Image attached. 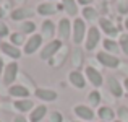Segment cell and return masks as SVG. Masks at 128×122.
I'll use <instances>...</instances> for the list:
<instances>
[{
	"mask_svg": "<svg viewBox=\"0 0 128 122\" xmlns=\"http://www.w3.org/2000/svg\"><path fill=\"white\" fill-rule=\"evenodd\" d=\"M86 25H84V20L83 18H75L73 21V28H72V39L73 42L78 46V44L83 42V39L86 38Z\"/></svg>",
	"mask_w": 128,
	"mask_h": 122,
	"instance_id": "obj_2",
	"label": "cell"
},
{
	"mask_svg": "<svg viewBox=\"0 0 128 122\" xmlns=\"http://www.w3.org/2000/svg\"><path fill=\"white\" fill-rule=\"evenodd\" d=\"M55 12H57V7L52 2H44V3H39L38 5V13L42 16H50Z\"/></svg>",
	"mask_w": 128,
	"mask_h": 122,
	"instance_id": "obj_18",
	"label": "cell"
},
{
	"mask_svg": "<svg viewBox=\"0 0 128 122\" xmlns=\"http://www.w3.org/2000/svg\"><path fill=\"white\" fill-rule=\"evenodd\" d=\"M0 50H2L5 55H8L10 59L16 60L21 57V50H20V47L13 46L12 42H0Z\"/></svg>",
	"mask_w": 128,
	"mask_h": 122,
	"instance_id": "obj_10",
	"label": "cell"
},
{
	"mask_svg": "<svg viewBox=\"0 0 128 122\" xmlns=\"http://www.w3.org/2000/svg\"><path fill=\"white\" fill-rule=\"evenodd\" d=\"M100 122H104V120H100Z\"/></svg>",
	"mask_w": 128,
	"mask_h": 122,
	"instance_id": "obj_44",
	"label": "cell"
},
{
	"mask_svg": "<svg viewBox=\"0 0 128 122\" xmlns=\"http://www.w3.org/2000/svg\"><path fill=\"white\" fill-rule=\"evenodd\" d=\"M47 114V106L46 104H39L38 107H34V109L31 111V114H29V122H41L44 117H46Z\"/></svg>",
	"mask_w": 128,
	"mask_h": 122,
	"instance_id": "obj_16",
	"label": "cell"
},
{
	"mask_svg": "<svg viewBox=\"0 0 128 122\" xmlns=\"http://www.w3.org/2000/svg\"><path fill=\"white\" fill-rule=\"evenodd\" d=\"M10 42H12L13 46H16V47H20V46H23V44H26L24 34H23V33H13V34H10Z\"/></svg>",
	"mask_w": 128,
	"mask_h": 122,
	"instance_id": "obj_25",
	"label": "cell"
},
{
	"mask_svg": "<svg viewBox=\"0 0 128 122\" xmlns=\"http://www.w3.org/2000/svg\"><path fill=\"white\" fill-rule=\"evenodd\" d=\"M88 101H89L91 107H94V106H99V103H100V93H99L97 90L91 91V93L88 94Z\"/></svg>",
	"mask_w": 128,
	"mask_h": 122,
	"instance_id": "obj_26",
	"label": "cell"
},
{
	"mask_svg": "<svg viewBox=\"0 0 128 122\" xmlns=\"http://www.w3.org/2000/svg\"><path fill=\"white\" fill-rule=\"evenodd\" d=\"M13 106H15V109H18L20 112H28V111H31L32 107H34V104H32L31 99H16L15 103H13Z\"/></svg>",
	"mask_w": 128,
	"mask_h": 122,
	"instance_id": "obj_20",
	"label": "cell"
},
{
	"mask_svg": "<svg viewBox=\"0 0 128 122\" xmlns=\"http://www.w3.org/2000/svg\"><path fill=\"white\" fill-rule=\"evenodd\" d=\"M97 116H99L100 120L109 122V120H114V117H115V112L112 111V107L102 106V107H99V111H97Z\"/></svg>",
	"mask_w": 128,
	"mask_h": 122,
	"instance_id": "obj_21",
	"label": "cell"
},
{
	"mask_svg": "<svg viewBox=\"0 0 128 122\" xmlns=\"http://www.w3.org/2000/svg\"><path fill=\"white\" fill-rule=\"evenodd\" d=\"M36 31V25L32 21H24L21 25V33L23 34H34Z\"/></svg>",
	"mask_w": 128,
	"mask_h": 122,
	"instance_id": "obj_27",
	"label": "cell"
},
{
	"mask_svg": "<svg viewBox=\"0 0 128 122\" xmlns=\"http://www.w3.org/2000/svg\"><path fill=\"white\" fill-rule=\"evenodd\" d=\"M118 116H120V120L122 122H128V109L126 107H120L118 109Z\"/></svg>",
	"mask_w": 128,
	"mask_h": 122,
	"instance_id": "obj_30",
	"label": "cell"
},
{
	"mask_svg": "<svg viewBox=\"0 0 128 122\" xmlns=\"http://www.w3.org/2000/svg\"><path fill=\"white\" fill-rule=\"evenodd\" d=\"M63 47V42L60 39H52L41 49V59L42 60H50L54 59V55L58 54V50Z\"/></svg>",
	"mask_w": 128,
	"mask_h": 122,
	"instance_id": "obj_1",
	"label": "cell"
},
{
	"mask_svg": "<svg viewBox=\"0 0 128 122\" xmlns=\"http://www.w3.org/2000/svg\"><path fill=\"white\" fill-rule=\"evenodd\" d=\"M75 122H81V120H75Z\"/></svg>",
	"mask_w": 128,
	"mask_h": 122,
	"instance_id": "obj_42",
	"label": "cell"
},
{
	"mask_svg": "<svg viewBox=\"0 0 128 122\" xmlns=\"http://www.w3.org/2000/svg\"><path fill=\"white\" fill-rule=\"evenodd\" d=\"M18 3H26V0H16Z\"/></svg>",
	"mask_w": 128,
	"mask_h": 122,
	"instance_id": "obj_40",
	"label": "cell"
},
{
	"mask_svg": "<svg viewBox=\"0 0 128 122\" xmlns=\"http://www.w3.org/2000/svg\"><path fill=\"white\" fill-rule=\"evenodd\" d=\"M114 122H122V120H114Z\"/></svg>",
	"mask_w": 128,
	"mask_h": 122,
	"instance_id": "obj_41",
	"label": "cell"
},
{
	"mask_svg": "<svg viewBox=\"0 0 128 122\" xmlns=\"http://www.w3.org/2000/svg\"><path fill=\"white\" fill-rule=\"evenodd\" d=\"M42 41H44V38L41 34H31V38L26 41L23 52H24L26 55H32V54H34L36 50H39V47L42 46Z\"/></svg>",
	"mask_w": 128,
	"mask_h": 122,
	"instance_id": "obj_6",
	"label": "cell"
},
{
	"mask_svg": "<svg viewBox=\"0 0 128 122\" xmlns=\"http://www.w3.org/2000/svg\"><path fill=\"white\" fill-rule=\"evenodd\" d=\"M18 64L13 60V62H10L8 65H5V70H3V83L6 85V86H12L13 81L16 80V77H18Z\"/></svg>",
	"mask_w": 128,
	"mask_h": 122,
	"instance_id": "obj_5",
	"label": "cell"
},
{
	"mask_svg": "<svg viewBox=\"0 0 128 122\" xmlns=\"http://www.w3.org/2000/svg\"><path fill=\"white\" fill-rule=\"evenodd\" d=\"M123 88H125V90H126V93H128V78L123 80Z\"/></svg>",
	"mask_w": 128,
	"mask_h": 122,
	"instance_id": "obj_37",
	"label": "cell"
},
{
	"mask_svg": "<svg viewBox=\"0 0 128 122\" xmlns=\"http://www.w3.org/2000/svg\"><path fill=\"white\" fill-rule=\"evenodd\" d=\"M72 28H73V25H72V21H70L68 18H62L58 21V29H57V34H58V38L60 41H63V39H68L70 36H72Z\"/></svg>",
	"mask_w": 128,
	"mask_h": 122,
	"instance_id": "obj_8",
	"label": "cell"
},
{
	"mask_svg": "<svg viewBox=\"0 0 128 122\" xmlns=\"http://www.w3.org/2000/svg\"><path fill=\"white\" fill-rule=\"evenodd\" d=\"M3 70H5V64H3V59L0 57V77H3Z\"/></svg>",
	"mask_w": 128,
	"mask_h": 122,
	"instance_id": "obj_36",
	"label": "cell"
},
{
	"mask_svg": "<svg viewBox=\"0 0 128 122\" xmlns=\"http://www.w3.org/2000/svg\"><path fill=\"white\" fill-rule=\"evenodd\" d=\"M55 31L57 29H55V25H54L52 20H46V21L42 23V26H41V36L42 38L52 41V38L55 36Z\"/></svg>",
	"mask_w": 128,
	"mask_h": 122,
	"instance_id": "obj_14",
	"label": "cell"
},
{
	"mask_svg": "<svg viewBox=\"0 0 128 122\" xmlns=\"http://www.w3.org/2000/svg\"><path fill=\"white\" fill-rule=\"evenodd\" d=\"M118 46H120V49L123 50V54L128 55V34H120Z\"/></svg>",
	"mask_w": 128,
	"mask_h": 122,
	"instance_id": "obj_28",
	"label": "cell"
},
{
	"mask_svg": "<svg viewBox=\"0 0 128 122\" xmlns=\"http://www.w3.org/2000/svg\"><path fill=\"white\" fill-rule=\"evenodd\" d=\"M125 28L128 29V15H126V18H125Z\"/></svg>",
	"mask_w": 128,
	"mask_h": 122,
	"instance_id": "obj_39",
	"label": "cell"
},
{
	"mask_svg": "<svg viewBox=\"0 0 128 122\" xmlns=\"http://www.w3.org/2000/svg\"><path fill=\"white\" fill-rule=\"evenodd\" d=\"M5 36H10V31H8V26L5 23L0 21V38H5Z\"/></svg>",
	"mask_w": 128,
	"mask_h": 122,
	"instance_id": "obj_32",
	"label": "cell"
},
{
	"mask_svg": "<svg viewBox=\"0 0 128 122\" xmlns=\"http://www.w3.org/2000/svg\"><path fill=\"white\" fill-rule=\"evenodd\" d=\"M84 75H86V80L89 81V83L92 85L94 88L102 86V83H104V77H102V73H100L97 69H94V67L88 65L86 69H84Z\"/></svg>",
	"mask_w": 128,
	"mask_h": 122,
	"instance_id": "obj_4",
	"label": "cell"
},
{
	"mask_svg": "<svg viewBox=\"0 0 128 122\" xmlns=\"http://www.w3.org/2000/svg\"><path fill=\"white\" fill-rule=\"evenodd\" d=\"M73 112H75L80 119H83V120H92L94 116H96L94 111H92V107H91V106H84V104L75 106V107H73Z\"/></svg>",
	"mask_w": 128,
	"mask_h": 122,
	"instance_id": "obj_9",
	"label": "cell"
},
{
	"mask_svg": "<svg viewBox=\"0 0 128 122\" xmlns=\"http://www.w3.org/2000/svg\"><path fill=\"white\" fill-rule=\"evenodd\" d=\"M63 117L62 114L58 112V111H54V112H50V122H62Z\"/></svg>",
	"mask_w": 128,
	"mask_h": 122,
	"instance_id": "obj_31",
	"label": "cell"
},
{
	"mask_svg": "<svg viewBox=\"0 0 128 122\" xmlns=\"http://www.w3.org/2000/svg\"><path fill=\"white\" fill-rule=\"evenodd\" d=\"M96 59L99 60L100 65L107 67V69H117V67L120 65V60L117 55H114V54H109L106 52V50H100V52H97Z\"/></svg>",
	"mask_w": 128,
	"mask_h": 122,
	"instance_id": "obj_3",
	"label": "cell"
},
{
	"mask_svg": "<svg viewBox=\"0 0 128 122\" xmlns=\"http://www.w3.org/2000/svg\"><path fill=\"white\" fill-rule=\"evenodd\" d=\"M117 10L122 15H128V2L126 0H118L117 2Z\"/></svg>",
	"mask_w": 128,
	"mask_h": 122,
	"instance_id": "obj_29",
	"label": "cell"
},
{
	"mask_svg": "<svg viewBox=\"0 0 128 122\" xmlns=\"http://www.w3.org/2000/svg\"><path fill=\"white\" fill-rule=\"evenodd\" d=\"M75 55H76V57H75V60H73V64H75V65H80V64H81V52L78 50Z\"/></svg>",
	"mask_w": 128,
	"mask_h": 122,
	"instance_id": "obj_33",
	"label": "cell"
},
{
	"mask_svg": "<svg viewBox=\"0 0 128 122\" xmlns=\"http://www.w3.org/2000/svg\"><path fill=\"white\" fill-rule=\"evenodd\" d=\"M62 3H63L65 12L68 13L70 16L78 15V2H76V0H62Z\"/></svg>",
	"mask_w": 128,
	"mask_h": 122,
	"instance_id": "obj_23",
	"label": "cell"
},
{
	"mask_svg": "<svg viewBox=\"0 0 128 122\" xmlns=\"http://www.w3.org/2000/svg\"><path fill=\"white\" fill-rule=\"evenodd\" d=\"M3 15H5V10H3V8H2V7H0V20H2V18H3Z\"/></svg>",
	"mask_w": 128,
	"mask_h": 122,
	"instance_id": "obj_38",
	"label": "cell"
},
{
	"mask_svg": "<svg viewBox=\"0 0 128 122\" xmlns=\"http://www.w3.org/2000/svg\"><path fill=\"white\" fill-rule=\"evenodd\" d=\"M8 94L13 98H18V99H28L29 96V90L23 85H12L8 88Z\"/></svg>",
	"mask_w": 128,
	"mask_h": 122,
	"instance_id": "obj_12",
	"label": "cell"
},
{
	"mask_svg": "<svg viewBox=\"0 0 128 122\" xmlns=\"http://www.w3.org/2000/svg\"><path fill=\"white\" fill-rule=\"evenodd\" d=\"M32 12L29 8H15L12 12V20L13 21H21V20H26V16H31Z\"/></svg>",
	"mask_w": 128,
	"mask_h": 122,
	"instance_id": "obj_19",
	"label": "cell"
},
{
	"mask_svg": "<svg viewBox=\"0 0 128 122\" xmlns=\"http://www.w3.org/2000/svg\"><path fill=\"white\" fill-rule=\"evenodd\" d=\"M68 80H70V83H72L75 88H78V90H83V88L86 86V77L83 75L81 72H78V70L70 72Z\"/></svg>",
	"mask_w": 128,
	"mask_h": 122,
	"instance_id": "obj_13",
	"label": "cell"
},
{
	"mask_svg": "<svg viewBox=\"0 0 128 122\" xmlns=\"http://www.w3.org/2000/svg\"><path fill=\"white\" fill-rule=\"evenodd\" d=\"M78 5H83V7H89V3H92V0H76Z\"/></svg>",
	"mask_w": 128,
	"mask_h": 122,
	"instance_id": "obj_34",
	"label": "cell"
},
{
	"mask_svg": "<svg viewBox=\"0 0 128 122\" xmlns=\"http://www.w3.org/2000/svg\"><path fill=\"white\" fill-rule=\"evenodd\" d=\"M34 94H36V98H39V99H42V101H47V103H49V101H55L57 96H58L54 90H47V88H38V90L34 91Z\"/></svg>",
	"mask_w": 128,
	"mask_h": 122,
	"instance_id": "obj_15",
	"label": "cell"
},
{
	"mask_svg": "<svg viewBox=\"0 0 128 122\" xmlns=\"http://www.w3.org/2000/svg\"><path fill=\"white\" fill-rule=\"evenodd\" d=\"M99 26H100V29H102L107 36H110V38H114V36L118 34V28H117L109 18H104V16L99 18Z\"/></svg>",
	"mask_w": 128,
	"mask_h": 122,
	"instance_id": "obj_11",
	"label": "cell"
},
{
	"mask_svg": "<svg viewBox=\"0 0 128 122\" xmlns=\"http://www.w3.org/2000/svg\"><path fill=\"white\" fill-rule=\"evenodd\" d=\"M107 85H109L110 93H112L115 98H122L123 96V86L117 81L115 77H109V78H107Z\"/></svg>",
	"mask_w": 128,
	"mask_h": 122,
	"instance_id": "obj_17",
	"label": "cell"
},
{
	"mask_svg": "<svg viewBox=\"0 0 128 122\" xmlns=\"http://www.w3.org/2000/svg\"><path fill=\"white\" fill-rule=\"evenodd\" d=\"M99 41H100V31H99V28H96V26H91L89 29H88V33H86V49L88 50H94L96 49V46L99 44Z\"/></svg>",
	"mask_w": 128,
	"mask_h": 122,
	"instance_id": "obj_7",
	"label": "cell"
},
{
	"mask_svg": "<svg viewBox=\"0 0 128 122\" xmlns=\"http://www.w3.org/2000/svg\"><path fill=\"white\" fill-rule=\"evenodd\" d=\"M97 10L92 8V7H84L83 8V18L88 20V21H94V20H97Z\"/></svg>",
	"mask_w": 128,
	"mask_h": 122,
	"instance_id": "obj_24",
	"label": "cell"
},
{
	"mask_svg": "<svg viewBox=\"0 0 128 122\" xmlns=\"http://www.w3.org/2000/svg\"><path fill=\"white\" fill-rule=\"evenodd\" d=\"M49 2H52V0H49Z\"/></svg>",
	"mask_w": 128,
	"mask_h": 122,
	"instance_id": "obj_43",
	"label": "cell"
},
{
	"mask_svg": "<svg viewBox=\"0 0 128 122\" xmlns=\"http://www.w3.org/2000/svg\"><path fill=\"white\" fill-rule=\"evenodd\" d=\"M13 122H29V120H26V117L20 114V116H16L15 119H13Z\"/></svg>",
	"mask_w": 128,
	"mask_h": 122,
	"instance_id": "obj_35",
	"label": "cell"
},
{
	"mask_svg": "<svg viewBox=\"0 0 128 122\" xmlns=\"http://www.w3.org/2000/svg\"><path fill=\"white\" fill-rule=\"evenodd\" d=\"M102 46H104V50H106V52L114 54V55H115V54H118V50H120V46L117 44V41H114V39H110V38L104 39Z\"/></svg>",
	"mask_w": 128,
	"mask_h": 122,
	"instance_id": "obj_22",
	"label": "cell"
}]
</instances>
